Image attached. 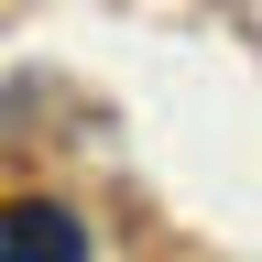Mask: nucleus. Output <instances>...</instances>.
Returning <instances> with one entry per match:
<instances>
[{
	"instance_id": "1",
	"label": "nucleus",
	"mask_w": 262,
	"mask_h": 262,
	"mask_svg": "<svg viewBox=\"0 0 262 262\" xmlns=\"http://www.w3.org/2000/svg\"><path fill=\"white\" fill-rule=\"evenodd\" d=\"M0 262H88V229L44 196H22V208H0Z\"/></svg>"
}]
</instances>
